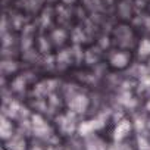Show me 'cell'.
<instances>
[{"instance_id": "1", "label": "cell", "mask_w": 150, "mask_h": 150, "mask_svg": "<svg viewBox=\"0 0 150 150\" xmlns=\"http://www.w3.org/2000/svg\"><path fill=\"white\" fill-rule=\"evenodd\" d=\"M110 62H112V65L115 68H124L128 63V56L125 53H122V52H118V53L113 54V57H112Z\"/></svg>"}, {"instance_id": "2", "label": "cell", "mask_w": 150, "mask_h": 150, "mask_svg": "<svg viewBox=\"0 0 150 150\" xmlns=\"http://www.w3.org/2000/svg\"><path fill=\"white\" fill-rule=\"evenodd\" d=\"M53 38H54V43H62L63 38H65V31L62 30H57L53 33Z\"/></svg>"}]
</instances>
